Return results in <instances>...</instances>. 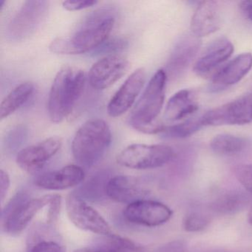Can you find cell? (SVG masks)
Returning a JSON list of instances; mask_svg holds the SVG:
<instances>
[{"instance_id": "8", "label": "cell", "mask_w": 252, "mask_h": 252, "mask_svg": "<svg viewBox=\"0 0 252 252\" xmlns=\"http://www.w3.org/2000/svg\"><path fill=\"white\" fill-rule=\"evenodd\" d=\"M66 211L69 219L77 228L102 236L113 234L111 227L101 214L79 196H67Z\"/></svg>"}, {"instance_id": "30", "label": "cell", "mask_w": 252, "mask_h": 252, "mask_svg": "<svg viewBox=\"0 0 252 252\" xmlns=\"http://www.w3.org/2000/svg\"><path fill=\"white\" fill-rule=\"evenodd\" d=\"M28 252H66L63 245L52 240H42L31 244Z\"/></svg>"}, {"instance_id": "11", "label": "cell", "mask_w": 252, "mask_h": 252, "mask_svg": "<svg viewBox=\"0 0 252 252\" xmlns=\"http://www.w3.org/2000/svg\"><path fill=\"white\" fill-rule=\"evenodd\" d=\"M62 144L63 140L60 137L53 136L26 147L17 154V165L29 173L39 172L58 153Z\"/></svg>"}, {"instance_id": "14", "label": "cell", "mask_w": 252, "mask_h": 252, "mask_svg": "<svg viewBox=\"0 0 252 252\" xmlns=\"http://www.w3.org/2000/svg\"><path fill=\"white\" fill-rule=\"evenodd\" d=\"M105 192L112 200L127 205L144 200L149 193L137 178L127 175L111 178L105 185Z\"/></svg>"}, {"instance_id": "23", "label": "cell", "mask_w": 252, "mask_h": 252, "mask_svg": "<svg viewBox=\"0 0 252 252\" xmlns=\"http://www.w3.org/2000/svg\"><path fill=\"white\" fill-rule=\"evenodd\" d=\"M247 142L244 138L230 134H219L212 138L210 147L214 153L222 156H234L243 153Z\"/></svg>"}, {"instance_id": "13", "label": "cell", "mask_w": 252, "mask_h": 252, "mask_svg": "<svg viewBox=\"0 0 252 252\" xmlns=\"http://www.w3.org/2000/svg\"><path fill=\"white\" fill-rule=\"evenodd\" d=\"M145 81V70L138 68L135 70L126 79L109 102L107 106L109 116L117 118L126 113L135 103Z\"/></svg>"}, {"instance_id": "12", "label": "cell", "mask_w": 252, "mask_h": 252, "mask_svg": "<svg viewBox=\"0 0 252 252\" xmlns=\"http://www.w3.org/2000/svg\"><path fill=\"white\" fill-rule=\"evenodd\" d=\"M124 216L132 223L155 227L169 220L172 216V211L160 202L144 199L127 205Z\"/></svg>"}, {"instance_id": "15", "label": "cell", "mask_w": 252, "mask_h": 252, "mask_svg": "<svg viewBox=\"0 0 252 252\" xmlns=\"http://www.w3.org/2000/svg\"><path fill=\"white\" fill-rule=\"evenodd\" d=\"M222 13L219 2H200L191 17L190 29L197 37H203L216 32L220 28Z\"/></svg>"}, {"instance_id": "4", "label": "cell", "mask_w": 252, "mask_h": 252, "mask_svg": "<svg viewBox=\"0 0 252 252\" xmlns=\"http://www.w3.org/2000/svg\"><path fill=\"white\" fill-rule=\"evenodd\" d=\"M55 195L46 194L32 199L26 193H19L14 196L2 212L4 231L11 235H18L23 232L39 212L48 208Z\"/></svg>"}, {"instance_id": "22", "label": "cell", "mask_w": 252, "mask_h": 252, "mask_svg": "<svg viewBox=\"0 0 252 252\" xmlns=\"http://www.w3.org/2000/svg\"><path fill=\"white\" fill-rule=\"evenodd\" d=\"M250 202V197L243 191H230L213 202L212 209L220 215H234L243 210Z\"/></svg>"}, {"instance_id": "17", "label": "cell", "mask_w": 252, "mask_h": 252, "mask_svg": "<svg viewBox=\"0 0 252 252\" xmlns=\"http://www.w3.org/2000/svg\"><path fill=\"white\" fill-rule=\"evenodd\" d=\"M252 68V54L244 53L221 67L212 79V89H224L238 83Z\"/></svg>"}, {"instance_id": "5", "label": "cell", "mask_w": 252, "mask_h": 252, "mask_svg": "<svg viewBox=\"0 0 252 252\" xmlns=\"http://www.w3.org/2000/svg\"><path fill=\"white\" fill-rule=\"evenodd\" d=\"M167 75L163 70L155 73L129 115L128 122L134 129L156 122L164 102Z\"/></svg>"}, {"instance_id": "29", "label": "cell", "mask_w": 252, "mask_h": 252, "mask_svg": "<svg viewBox=\"0 0 252 252\" xmlns=\"http://www.w3.org/2000/svg\"><path fill=\"white\" fill-rule=\"evenodd\" d=\"M127 46V41L122 38H116L112 40L106 41L101 46L94 51V55H114L115 53L119 52Z\"/></svg>"}, {"instance_id": "19", "label": "cell", "mask_w": 252, "mask_h": 252, "mask_svg": "<svg viewBox=\"0 0 252 252\" xmlns=\"http://www.w3.org/2000/svg\"><path fill=\"white\" fill-rule=\"evenodd\" d=\"M233 52L234 46L230 41L226 39H218L197 60L194 66V73L197 76L206 77L228 60Z\"/></svg>"}, {"instance_id": "21", "label": "cell", "mask_w": 252, "mask_h": 252, "mask_svg": "<svg viewBox=\"0 0 252 252\" xmlns=\"http://www.w3.org/2000/svg\"><path fill=\"white\" fill-rule=\"evenodd\" d=\"M34 91L32 82L20 84L11 91L0 104V119L3 120L24 105Z\"/></svg>"}, {"instance_id": "28", "label": "cell", "mask_w": 252, "mask_h": 252, "mask_svg": "<svg viewBox=\"0 0 252 252\" xmlns=\"http://www.w3.org/2000/svg\"><path fill=\"white\" fill-rule=\"evenodd\" d=\"M237 181L252 194V164H238L233 167Z\"/></svg>"}, {"instance_id": "10", "label": "cell", "mask_w": 252, "mask_h": 252, "mask_svg": "<svg viewBox=\"0 0 252 252\" xmlns=\"http://www.w3.org/2000/svg\"><path fill=\"white\" fill-rule=\"evenodd\" d=\"M129 67V62L122 56H105L97 61L90 70V85L98 91L107 89L126 73Z\"/></svg>"}, {"instance_id": "31", "label": "cell", "mask_w": 252, "mask_h": 252, "mask_svg": "<svg viewBox=\"0 0 252 252\" xmlns=\"http://www.w3.org/2000/svg\"><path fill=\"white\" fill-rule=\"evenodd\" d=\"M98 3L95 0H68L63 2V5L64 9L67 11H79V10L85 9V8H91Z\"/></svg>"}, {"instance_id": "16", "label": "cell", "mask_w": 252, "mask_h": 252, "mask_svg": "<svg viewBox=\"0 0 252 252\" xmlns=\"http://www.w3.org/2000/svg\"><path fill=\"white\" fill-rule=\"evenodd\" d=\"M85 172L81 166L71 164L58 170L46 172L35 180L39 188L48 190H64L76 187L85 179Z\"/></svg>"}, {"instance_id": "25", "label": "cell", "mask_w": 252, "mask_h": 252, "mask_svg": "<svg viewBox=\"0 0 252 252\" xmlns=\"http://www.w3.org/2000/svg\"><path fill=\"white\" fill-rule=\"evenodd\" d=\"M203 126L202 117L189 119L182 123L166 126L161 135L165 138H185L191 136Z\"/></svg>"}, {"instance_id": "20", "label": "cell", "mask_w": 252, "mask_h": 252, "mask_svg": "<svg viewBox=\"0 0 252 252\" xmlns=\"http://www.w3.org/2000/svg\"><path fill=\"white\" fill-rule=\"evenodd\" d=\"M198 109L197 98L192 91L182 90L174 94L165 109V120L169 122L182 120L195 113Z\"/></svg>"}, {"instance_id": "24", "label": "cell", "mask_w": 252, "mask_h": 252, "mask_svg": "<svg viewBox=\"0 0 252 252\" xmlns=\"http://www.w3.org/2000/svg\"><path fill=\"white\" fill-rule=\"evenodd\" d=\"M95 249L99 252H145L144 248L132 240L114 234L104 236Z\"/></svg>"}, {"instance_id": "7", "label": "cell", "mask_w": 252, "mask_h": 252, "mask_svg": "<svg viewBox=\"0 0 252 252\" xmlns=\"http://www.w3.org/2000/svg\"><path fill=\"white\" fill-rule=\"evenodd\" d=\"M48 8L49 2L44 0L26 1L8 24L7 38L14 42L29 39L43 23Z\"/></svg>"}, {"instance_id": "6", "label": "cell", "mask_w": 252, "mask_h": 252, "mask_svg": "<svg viewBox=\"0 0 252 252\" xmlns=\"http://www.w3.org/2000/svg\"><path fill=\"white\" fill-rule=\"evenodd\" d=\"M175 152L163 144H135L124 149L116 158L118 164L132 169L161 167L173 159Z\"/></svg>"}, {"instance_id": "9", "label": "cell", "mask_w": 252, "mask_h": 252, "mask_svg": "<svg viewBox=\"0 0 252 252\" xmlns=\"http://www.w3.org/2000/svg\"><path fill=\"white\" fill-rule=\"evenodd\" d=\"M202 117L203 126L243 125L252 122V95L240 97L209 110Z\"/></svg>"}, {"instance_id": "34", "label": "cell", "mask_w": 252, "mask_h": 252, "mask_svg": "<svg viewBox=\"0 0 252 252\" xmlns=\"http://www.w3.org/2000/svg\"><path fill=\"white\" fill-rule=\"evenodd\" d=\"M73 252H99L95 248H82V249H76Z\"/></svg>"}, {"instance_id": "3", "label": "cell", "mask_w": 252, "mask_h": 252, "mask_svg": "<svg viewBox=\"0 0 252 252\" xmlns=\"http://www.w3.org/2000/svg\"><path fill=\"white\" fill-rule=\"evenodd\" d=\"M111 141V130L107 122L102 119H91L78 129L73 138V158L80 166L92 167L104 157Z\"/></svg>"}, {"instance_id": "2", "label": "cell", "mask_w": 252, "mask_h": 252, "mask_svg": "<svg viewBox=\"0 0 252 252\" xmlns=\"http://www.w3.org/2000/svg\"><path fill=\"white\" fill-rule=\"evenodd\" d=\"M85 79V72L78 67L67 66L58 72L48 97L51 122L60 123L71 114L83 92Z\"/></svg>"}, {"instance_id": "26", "label": "cell", "mask_w": 252, "mask_h": 252, "mask_svg": "<svg viewBox=\"0 0 252 252\" xmlns=\"http://www.w3.org/2000/svg\"><path fill=\"white\" fill-rule=\"evenodd\" d=\"M28 129L23 125L14 126L7 132L4 138L5 149L15 150L26 141L28 138Z\"/></svg>"}, {"instance_id": "35", "label": "cell", "mask_w": 252, "mask_h": 252, "mask_svg": "<svg viewBox=\"0 0 252 252\" xmlns=\"http://www.w3.org/2000/svg\"></svg>"}, {"instance_id": "32", "label": "cell", "mask_w": 252, "mask_h": 252, "mask_svg": "<svg viewBox=\"0 0 252 252\" xmlns=\"http://www.w3.org/2000/svg\"><path fill=\"white\" fill-rule=\"evenodd\" d=\"M11 184L9 175L3 169L0 170V194H1V201H4V199L8 194V190Z\"/></svg>"}, {"instance_id": "33", "label": "cell", "mask_w": 252, "mask_h": 252, "mask_svg": "<svg viewBox=\"0 0 252 252\" xmlns=\"http://www.w3.org/2000/svg\"><path fill=\"white\" fill-rule=\"evenodd\" d=\"M240 8L243 15L252 21V1H243L240 3Z\"/></svg>"}, {"instance_id": "27", "label": "cell", "mask_w": 252, "mask_h": 252, "mask_svg": "<svg viewBox=\"0 0 252 252\" xmlns=\"http://www.w3.org/2000/svg\"><path fill=\"white\" fill-rule=\"evenodd\" d=\"M209 222L208 217L199 212H193L186 215L183 221V226L189 232H196L205 229Z\"/></svg>"}, {"instance_id": "18", "label": "cell", "mask_w": 252, "mask_h": 252, "mask_svg": "<svg viewBox=\"0 0 252 252\" xmlns=\"http://www.w3.org/2000/svg\"><path fill=\"white\" fill-rule=\"evenodd\" d=\"M200 46V39L192 33L183 37L171 54L165 71L166 74L174 77L184 71L195 57Z\"/></svg>"}, {"instance_id": "1", "label": "cell", "mask_w": 252, "mask_h": 252, "mask_svg": "<svg viewBox=\"0 0 252 252\" xmlns=\"http://www.w3.org/2000/svg\"><path fill=\"white\" fill-rule=\"evenodd\" d=\"M116 11L104 6L90 13L70 36L54 39L49 45L52 53L76 55L95 51L107 40L114 27Z\"/></svg>"}]
</instances>
